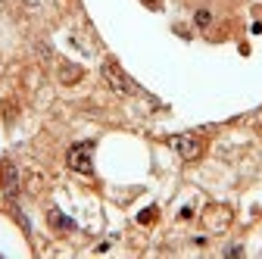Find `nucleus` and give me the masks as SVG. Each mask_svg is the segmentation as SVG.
Wrapping results in <instances>:
<instances>
[{"label":"nucleus","instance_id":"1","mask_svg":"<svg viewBox=\"0 0 262 259\" xmlns=\"http://www.w3.org/2000/svg\"><path fill=\"white\" fill-rule=\"evenodd\" d=\"M103 78H106V84L116 91V94H128V97H131V94H141V88L125 75L122 66H119L116 60H106V63H103Z\"/></svg>","mask_w":262,"mask_h":259},{"label":"nucleus","instance_id":"2","mask_svg":"<svg viewBox=\"0 0 262 259\" xmlns=\"http://www.w3.org/2000/svg\"><path fill=\"white\" fill-rule=\"evenodd\" d=\"M91 153H94V141H81V144H75L66 162H69V169L75 172H81V175H94V162H91Z\"/></svg>","mask_w":262,"mask_h":259},{"label":"nucleus","instance_id":"3","mask_svg":"<svg viewBox=\"0 0 262 259\" xmlns=\"http://www.w3.org/2000/svg\"><path fill=\"white\" fill-rule=\"evenodd\" d=\"M168 147L172 150H178V156L181 159H200V153H203V141L197 138V135H175V138H168Z\"/></svg>","mask_w":262,"mask_h":259},{"label":"nucleus","instance_id":"4","mask_svg":"<svg viewBox=\"0 0 262 259\" xmlns=\"http://www.w3.org/2000/svg\"><path fill=\"white\" fill-rule=\"evenodd\" d=\"M0 184H4V194L13 200L16 197V188H19V172H16V165L10 159L0 162Z\"/></svg>","mask_w":262,"mask_h":259},{"label":"nucleus","instance_id":"5","mask_svg":"<svg viewBox=\"0 0 262 259\" xmlns=\"http://www.w3.org/2000/svg\"><path fill=\"white\" fill-rule=\"evenodd\" d=\"M50 219L56 222V228H72V222H69V219H63V215L56 212V209H50Z\"/></svg>","mask_w":262,"mask_h":259},{"label":"nucleus","instance_id":"6","mask_svg":"<svg viewBox=\"0 0 262 259\" xmlns=\"http://www.w3.org/2000/svg\"><path fill=\"white\" fill-rule=\"evenodd\" d=\"M209 19H212V16L206 13V10H200V13H197V25H200V28H206V25H209Z\"/></svg>","mask_w":262,"mask_h":259},{"label":"nucleus","instance_id":"7","mask_svg":"<svg viewBox=\"0 0 262 259\" xmlns=\"http://www.w3.org/2000/svg\"><path fill=\"white\" fill-rule=\"evenodd\" d=\"M147 4H150V7H156V4H159V0H147Z\"/></svg>","mask_w":262,"mask_h":259},{"label":"nucleus","instance_id":"8","mask_svg":"<svg viewBox=\"0 0 262 259\" xmlns=\"http://www.w3.org/2000/svg\"><path fill=\"white\" fill-rule=\"evenodd\" d=\"M28 4H37V0H28Z\"/></svg>","mask_w":262,"mask_h":259}]
</instances>
